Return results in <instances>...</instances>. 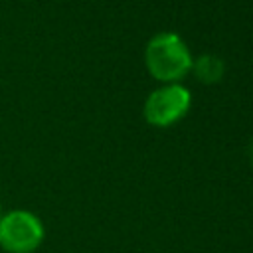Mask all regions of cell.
I'll list each match as a JSON object with an SVG mask.
<instances>
[{"instance_id":"277c9868","label":"cell","mask_w":253,"mask_h":253,"mask_svg":"<svg viewBox=\"0 0 253 253\" xmlns=\"http://www.w3.org/2000/svg\"><path fill=\"white\" fill-rule=\"evenodd\" d=\"M194 71L198 75L200 81L204 83H213L221 77L223 73V61L217 59L215 55H202L196 63H194Z\"/></svg>"},{"instance_id":"5b68a950","label":"cell","mask_w":253,"mask_h":253,"mask_svg":"<svg viewBox=\"0 0 253 253\" xmlns=\"http://www.w3.org/2000/svg\"><path fill=\"white\" fill-rule=\"evenodd\" d=\"M251 162H253V144H251Z\"/></svg>"},{"instance_id":"3957f363","label":"cell","mask_w":253,"mask_h":253,"mask_svg":"<svg viewBox=\"0 0 253 253\" xmlns=\"http://www.w3.org/2000/svg\"><path fill=\"white\" fill-rule=\"evenodd\" d=\"M190 107V93L182 85H168L154 91L144 105V117L148 123L166 126L178 121Z\"/></svg>"},{"instance_id":"7a4b0ae2","label":"cell","mask_w":253,"mask_h":253,"mask_svg":"<svg viewBox=\"0 0 253 253\" xmlns=\"http://www.w3.org/2000/svg\"><path fill=\"white\" fill-rule=\"evenodd\" d=\"M42 237V223L28 211H10L0 219V245L10 253H30Z\"/></svg>"},{"instance_id":"6da1fadb","label":"cell","mask_w":253,"mask_h":253,"mask_svg":"<svg viewBox=\"0 0 253 253\" xmlns=\"http://www.w3.org/2000/svg\"><path fill=\"white\" fill-rule=\"evenodd\" d=\"M146 65L156 79H180L192 65L184 42L176 34H158L146 45Z\"/></svg>"}]
</instances>
